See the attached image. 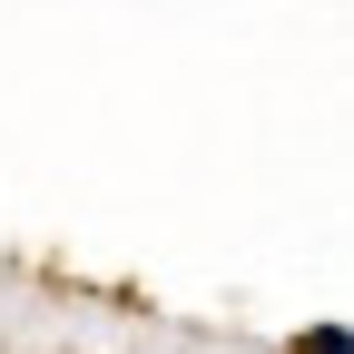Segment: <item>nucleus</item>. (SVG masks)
<instances>
[{"mask_svg": "<svg viewBox=\"0 0 354 354\" xmlns=\"http://www.w3.org/2000/svg\"><path fill=\"white\" fill-rule=\"evenodd\" d=\"M305 354H344V325H315V335H305Z\"/></svg>", "mask_w": 354, "mask_h": 354, "instance_id": "obj_1", "label": "nucleus"}]
</instances>
